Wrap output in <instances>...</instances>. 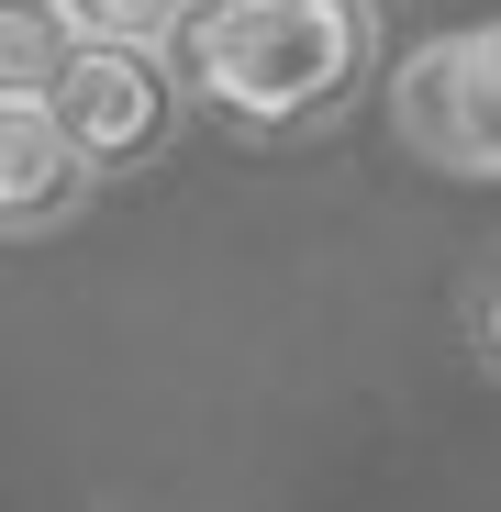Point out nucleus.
<instances>
[{"instance_id":"1","label":"nucleus","mask_w":501,"mask_h":512,"mask_svg":"<svg viewBox=\"0 0 501 512\" xmlns=\"http://www.w3.org/2000/svg\"><path fill=\"white\" fill-rule=\"evenodd\" d=\"M179 45L201 112H223L234 134H312L368 90L379 0H201Z\"/></svg>"},{"instance_id":"5","label":"nucleus","mask_w":501,"mask_h":512,"mask_svg":"<svg viewBox=\"0 0 501 512\" xmlns=\"http://www.w3.org/2000/svg\"><path fill=\"white\" fill-rule=\"evenodd\" d=\"M67 45H78L67 0H0V101H45Z\"/></svg>"},{"instance_id":"2","label":"nucleus","mask_w":501,"mask_h":512,"mask_svg":"<svg viewBox=\"0 0 501 512\" xmlns=\"http://www.w3.org/2000/svg\"><path fill=\"white\" fill-rule=\"evenodd\" d=\"M390 123H401V145L424 167L490 179V167H501V34L468 23V34L412 45L401 78H390Z\"/></svg>"},{"instance_id":"3","label":"nucleus","mask_w":501,"mask_h":512,"mask_svg":"<svg viewBox=\"0 0 501 512\" xmlns=\"http://www.w3.org/2000/svg\"><path fill=\"white\" fill-rule=\"evenodd\" d=\"M45 123L78 145V167H134L156 134H167V67L156 45H101V34H78L45 78Z\"/></svg>"},{"instance_id":"4","label":"nucleus","mask_w":501,"mask_h":512,"mask_svg":"<svg viewBox=\"0 0 501 512\" xmlns=\"http://www.w3.org/2000/svg\"><path fill=\"white\" fill-rule=\"evenodd\" d=\"M78 201H90V167L45 123V101H0V234H45Z\"/></svg>"},{"instance_id":"6","label":"nucleus","mask_w":501,"mask_h":512,"mask_svg":"<svg viewBox=\"0 0 501 512\" xmlns=\"http://www.w3.org/2000/svg\"><path fill=\"white\" fill-rule=\"evenodd\" d=\"M190 12H201V0H67V23L101 34V45H179Z\"/></svg>"}]
</instances>
